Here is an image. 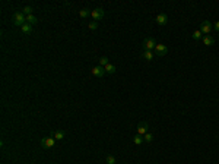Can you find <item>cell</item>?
<instances>
[{
    "label": "cell",
    "instance_id": "4fadbf2b",
    "mask_svg": "<svg viewBox=\"0 0 219 164\" xmlns=\"http://www.w3.org/2000/svg\"><path fill=\"white\" fill-rule=\"evenodd\" d=\"M20 30H22V32H24V34H31L32 32V25H31V23H25Z\"/></svg>",
    "mask_w": 219,
    "mask_h": 164
},
{
    "label": "cell",
    "instance_id": "3957f363",
    "mask_svg": "<svg viewBox=\"0 0 219 164\" xmlns=\"http://www.w3.org/2000/svg\"><path fill=\"white\" fill-rule=\"evenodd\" d=\"M104 9H101V8H97V9H94L92 10V13H91V16H92V19L95 21V22H98V21H101L102 18H104Z\"/></svg>",
    "mask_w": 219,
    "mask_h": 164
},
{
    "label": "cell",
    "instance_id": "7c38bea8",
    "mask_svg": "<svg viewBox=\"0 0 219 164\" xmlns=\"http://www.w3.org/2000/svg\"><path fill=\"white\" fill-rule=\"evenodd\" d=\"M53 138H54L56 141H61V139L64 138V132H63V130H56V132L53 133Z\"/></svg>",
    "mask_w": 219,
    "mask_h": 164
},
{
    "label": "cell",
    "instance_id": "d6986e66",
    "mask_svg": "<svg viewBox=\"0 0 219 164\" xmlns=\"http://www.w3.org/2000/svg\"><path fill=\"white\" fill-rule=\"evenodd\" d=\"M202 38H203V34H202L200 30H197V31L193 32V40H202Z\"/></svg>",
    "mask_w": 219,
    "mask_h": 164
},
{
    "label": "cell",
    "instance_id": "ac0fdd59",
    "mask_svg": "<svg viewBox=\"0 0 219 164\" xmlns=\"http://www.w3.org/2000/svg\"><path fill=\"white\" fill-rule=\"evenodd\" d=\"M32 12H34V8H32V6H25V8H24V10H22V13H24L25 16L32 15Z\"/></svg>",
    "mask_w": 219,
    "mask_h": 164
},
{
    "label": "cell",
    "instance_id": "ffe728a7",
    "mask_svg": "<svg viewBox=\"0 0 219 164\" xmlns=\"http://www.w3.org/2000/svg\"><path fill=\"white\" fill-rule=\"evenodd\" d=\"M110 62H108V57H105V56H102L101 59H99V66H102V67H105L107 65H108Z\"/></svg>",
    "mask_w": 219,
    "mask_h": 164
},
{
    "label": "cell",
    "instance_id": "8992f818",
    "mask_svg": "<svg viewBox=\"0 0 219 164\" xmlns=\"http://www.w3.org/2000/svg\"><path fill=\"white\" fill-rule=\"evenodd\" d=\"M167 53H168V49H167L165 44H156V47H155V54H156V56L162 57V56H165Z\"/></svg>",
    "mask_w": 219,
    "mask_h": 164
},
{
    "label": "cell",
    "instance_id": "e0dca14e",
    "mask_svg": "<svg viewBox=\"0 0 219 164\" xmlns=\"http://www.w3.org/2000/svg\"><path fill=\"white\" fill-rule=\"evenodd\" d=\"M143 141H145V139L142 138V135H136V136L133 138V142H135L136 145H142V144H143Z\"/></svg>",
    "mask_w": 219,
    "mask_h": 164
},
{
    "label": "cell",
    "instance_id": "5b68a950",
    "mask_svg": "<svg viewBox=\"0 0 219 164\" xmlns=\"http://www.w3.org/2000/svg\"><path fill=\"white\" fill-rule=\"evenodd\" d=\"M91 73H92L94 76H97V78H102V76L105 75V69L98 65V66H95V67L91 69Z\"/></svg>",
    "mask_w": 219,
    "mask_h": 164
},
{
    "label": "cell",
    "instance_id": "9a60e30c",
    "mask_svg": "<svg viewBox=\"0 0 219 164\" xmlns=\"http://www.w3.org/2000/svg\"><path fill=\"white\" fill-rule=\"evenodd\" d=\"M91 13H92V10H89V9H82L79 12V16L80 18H88V16H91Z\"/></svg>",
    "mask_w": 219,
    "mask_h": 164
},
{
    "label": "cell",
    "instance_id": "cb8c5ba5",
    "mask_svg": "<svg viewBox=\"0 0 219 164\" xmlns=\"http://www.w3.org/2000/svg\"><path fill=\"white\" fill-rule=\"evenodd\" d=\"M213 28H215L216 31H219V21H218V22L215 23V25H213Z\"/></svg>",
    "mask_w": 219,
    "mask_h": 164
},
{
    "label": "cell",
    "instance_id": "7402d4cb",
    "mask_svg": "<svg viewBox=\"0 0 219 164\" xmlns=\"http://www.w3.org/2000/svg\"><path fill=\"white\" fill-rule=\"evenodd\" d=\"M143 139L146 141V142H152V139H153V135H152L150 132H148V133H145V135H143Z\"/></svg>",
    "mask_w": 219,
    "mask_h": 164
},
{
    "label": "cell",
    "instance_id": "7a4b0ae2",
    "mask_svg": "<svg viewBox=\"0 0 219 164\" xmlns=\"http://www.w3.org/2000/svg\"><path fill=\"white\" fill-rule=\"evenodd\" d=\"M212 23L209 22V21H203L202 23H200V31H202V34L203 35H209V32L212 31Z\"/></svg>",
    "mask_w": 219,
    "mask_h": 164
},
{
    "label": "cell",
    "instance_id": "277c9868",
    "mask_svg": "<svg viewBox=\"0 0 219 164\" xmlns=\"http://www.w3.org/2000/svg\"><path fill=\"white\" fill-rule=\"evenodd\" d=\"M143 47H145V50H155V47H156V41L153 40V38H146L145 41H143Z\"/></svg>",
    "mask_w": 219,
    "mask_h": 164
},
{
    "label": "cell",
    "instance_id": "6da1fadb",
    "mask_svg": "<svg viewBox=\"0 0 219 164\" xmlns=\"http://www.w3.org/2000/svg\"><path fill=\"white\" fill-rule=\"evenodd\" d=\"M25 23H27V16L22 13V12H16V13L13 15V25L22 28Z\"/></svg>",
    "mask_w": 219,
    "mask_h": 164
},
{
    "label": "cell",
    "instance_id": "603a6c76",
    "mask_svg": "<svg viewBox=\"0 0 219 164\" xmlns=\"http://www.w3.org/2000/svg\"><path fill=\"white\" fill-rule=\"evenodd\" d=\"M98 28V22H95V21H92L91 23H89V30H92V31H95Z\"/></svg>",
    "mask_w": 219,
    "mask_h": 164
},
{
    "label": "cell",
    "instance_id": "9c48e42d",
    "mask_svg": "<svg viewBox=\"0 0 219 164\" xmlns=\"http://www.w3.org/2000/svg\"><path fill=\"white\" fill-rule=\"evenodd\" d=\"M156 23H159V25H167L168 23V16L165 13H159L156 16Z\"/></svg>",
    "mask_w": 219,
    "mask_h": 164
},
{
    "label": "cell",
    "instance_id": "5bb4252c",
    "mask_svg": "<svg viewBox=\"0 0 219 164\" xmlns=\"http://www.w3.org/2000/svg\"><path fill=\"white\" fill-rule=\"evenodd\" d=\"M37 22H38V19H37V16H34V13H32V15H28V16H27V23H31V25H35Z\"/></svg>",
    "mask_w": 219,
    "mask_h": 164
},
{
    "label": "cell",
    "instance_id": "ba28073f",
    "mask_svg": "<svg viewBox=\"0 0 219 164\" xmlns=\"http://www.w3.org/2000/svg\"><path fill=\"white\" fill-rule=\"evenodd\" d=\"M148 129H149V125L146 122H142L137 125V135H145L148 133Z\"/></svg>",
    "mask_w": 219,
    "mask_h": 164
},
{
    "label": "cell",
    "instance_id": "44dd1931",
    "mask_svg": "<svg viewBox=\"0 0 219 164\" xmlns=\"http://www.w3.org/2000/svg\"><path fill=\"white\" fill-rule=\"evenodd\" d=\"M105 160H107V164H116V161H117L114 155H107Z\"/></svg>",
    "mask_w": 219,
    "mask_h": 164
},
{
    "label": "cell",
    "instance_id": "30bf717a",
    "mask_svg": "<svg viewBox=\"0 0 219 164\" xmlns=\"http://www.w3.org/2000/svg\"><path fill=\"white\" fill-rule=\"evenodd\" d=\"M202 41H203V44H205V45H207V47H210V45H213V44H215V38H213L212 35H203Z\"/></svg>",
    "mask_w": 219,
    "mask_h": 164
},
{
    "label": "cell",
    "instance_id": "52a82bcc",
    "mask_svg": "<svg viewBox=\"0 0 219 164\" xmlns=\"http://www.w3.org/2000/svg\"><path fill=\"white\" fill-rule=\"evenodd\" d=\"M54 144H56V139H54L53 136L44 138V139L41 141V147H44V148H51V147H54Z\"/></svg>",
    "mask_w": 219,
    "mask_h": 164
},
{
    "label": "cell",
    "instance_id": "8fae6325",
    "mask_svg": "<svg viewBox=\"0 0 219 164\" xmlns=\"http://www.w3.org/2000/svg\"><path fill=\"white\" fill-rule=\"evenodd\" d=\"M104 69H105V73H110V75H113V73L116 72V66H114V65H111V63H108Z\"/></svg>",
    "mask_w": 219,
    "mask_h": 164
},
{
    "label": "cell",
    "instance_id": "2e32d148",
    "mask_svg": "<svg viewBox=\"0 0 219 164\" xmlns=\"http://www.w3.org/2000/svg\"><path fill=\"white\" fill-rule=\"evenodd\" d=\"M143 57H145L148 62H150V60L153 59V53H152L150 50H145V51H143Z\"/></svg>",
    "mask_w": 219,
    "mask_h": 164
}]
</instances>
